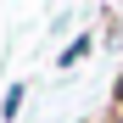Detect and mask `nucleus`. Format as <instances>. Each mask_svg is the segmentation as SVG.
<instances>
[{"instance_id":"nucleus-1","label":"nucleus","mask_w":123,"mask_h":123,"mask_svg":"<svg viewBox=\"0 0 123 123\" xmlns=\"http://www.w3.org/2000/svg\"><path fill=\"white\" fill-rule=\"evenodd\" d=\"M84 56H90V34H78L73 45L62 50V67H73V62H84Z\"/></svg>"},{"instance_id":"nucleus-2","label":"nucleus","mask_w":123,"mask_h":123,"mask_svg":"<svg viewBox=\"0 0 123 123\" xmlns=\"http://www.w3.org/2000/svg\"><path fill=\"white\" fill-rule=\"evenodd\" d=\"M17 112H23V84H11L0 95V117H17Z\"/></svg>"},{"instance_id":"nucleus-3","label":"nucleus","mask_w":123,"mask_h":123,"mask_svg":"<svg viewBox=\"0 0 123 123\" xmlns=\"http://www.w3.org/2000/svg\"><path fill=\"white\" fill-rule=\"evenodd\" d=\"M117 101H123V90H117Z\"/></svg>"}]
</instances>
